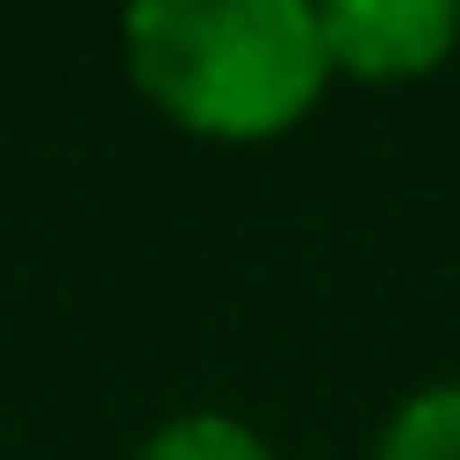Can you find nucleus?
Here are the masks:
<instances>
[{"label":"nucleus","instance_id":"obj_1","mask_svg":"<svg viewBox=\"0 0 460 460\" xmlns=\"http://www.w3.org/2000/svg\"><path fill=\"white\" fill-rule=\"evenodd\" d=\"M123 54L154 108L208 138H269L330 84L314 0H138Z\"/></svg>","mask_w":460,"mask_h":460},{"label":"nucleus","instance_id":"obj_2","mask_svg":"<svg viewBox=\"0 0 460 460\" xmlns=\"http://www.w3.org/2000/svg\"><path fill=\"white\" fill-rule=\"evenodd\" d=\"M330 69L422 77L460 47V0H323Z\"/></svg>","mask_w":460,"mask_h":460},{"label":"nucleus","instance_id":"obj_3","mask_svg":"<svg viewBox=\"0 0 460 460\" xmlns=\"http://www.w3.org/2000/svg\"><path fill=\"white\" fill-rule=\"evenodd\" d=\"M131 460H277V445L230 407H184L138 438Z\"/></svg>","mask_w":460,"mask_h":460},{"label":"nucleus","instance_id":"obj_4","mask_svg":"<svg viewBox=\"0 0 460 460\" xmlns=\"http://www.w3.org/2000/svg\"><path fill=\"white\" fill-rule=\"evenodd\" d=\"M368 460H460V376L414 384L376 429Z\"/></svg>","mask_w":460,"mask_h":460}]
</instances>
